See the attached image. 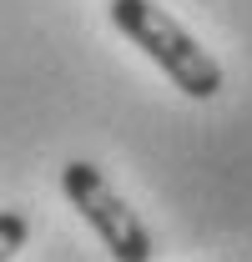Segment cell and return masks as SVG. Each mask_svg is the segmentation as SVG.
<instances>
[{"label": "cell", "instance_id": "obj_1", "mask_svg": "<svg viewBox=\"0 0 252 262\" xmlns=\"http://www.w3.org/2000/svg\"><path fill=\"white\" fill-rule=\"evenodd\" d=\"M111 26L131 46H141V56H152L182 96L212 101L222 91V61L207 46H197V35L182 20H172L157 0H111Z\"/></svg>", "mask_w": 252, "mask_h": 262}, {"label": "cell", "instance_id": "obj_2", "mask_svg": "<svg viewBox=\"0 0 252 262\" xmlns=\"http://www.w3.org/2000/svg\"><path fill=\"white\" fill-rule=\"evenodd\" d=\"M61 187L71 196V207L86 217V227L101 237V247L116 262H152V232L141 227V217L116 196V187L101 177V166L71 162L61 171Z\"/></svg>", "mask_w": 252, "mask_h": 262}, {"label": "cell", "instance_id": "obj_3", "mask_svg": "<svg viewBox=\"0 0 252 262\" xmlns=\"http://www.w3.org/2000/svg\"><path fill=\"white\" fill-rule=\"evenodd\" d=\"M26 237H31V222H26L20 212H0V262H15V257H20Z\"/></svg>", "mask_w": 252, "mask_h": 262}]
</instances>
